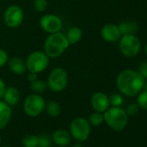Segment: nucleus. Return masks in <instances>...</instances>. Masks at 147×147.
I'll use <instances>...</instances> for the list:
<instances>
[{"label": "nucleus", "mask_w": 147, "mask_h": 147, "mask_svg": "<svg viewBox=\"0 0 147 147\" xmlns=\"http://www.w3.org/2000/svg\"><path fill=\"white\" fill-rule=\"evenodd\" d=\"M1 141H2V138H1V136H0V144H1Z\"/></svg>", "instance_id": "obj_35"}, {"label": "nucleus", "mask_w": 147, "mask_h": 147, "mask_svg": "<svg viewBox=\"0 0 147 147\" xmlns=\"http://www.w3.org/2000/svg\"><path fill=\"white\" fill-rule=\"evenodd\" d=\"M91 105L96 112L104 113L109 108V99L104 93L97 92L91 98Z\"/></svg>", "instance_id": "obj_11"}, {"label": "nucleus", "mask_w": 147, "mask_h": 147, "mask_svg": "<svg viewBox=\"0 0 147 147\" xmlns=\"http://www.w3.org/2000/svg\"><path fill=\"white\" fill-rule=\"evenodd\" d=\"M40 26L41 28L49 33L59 32L62 28V22L59 17L54 14H46L42 17L40 19Z\"/></svg>", "instance_id": "obj_10"}, {"label": "nucleus", "mask_w": 147, "mask_h": 147, "mask_svg": "<svg viewBox=\"0 0 147 147\" xmlns=\"http://www.w3.org/2000/svg\"><path fill=\"white\" fill-rule=\"evenodd\" d=\"M117 87L119 90L126 96H135L144 87V79L139 75V73L125 69L122 71L117 77Z\"/></svg>", "instance_id": "obj_1"}, {"label": "nucleus", "mask_w": 147, "mask_h": 147, "mask_svg": "<svg viewBox=\"0 0 147 147\" xmlns=\"http://www.w3.org/2000/svg\"><path fill=\"white\" fill-rule=\"evenodd\" d=\"M138 106L144 110H147V91H144L139 94L138 98Z\"/></svg>", "instance_id": "obj_26"}, {"label": "nucleus", "mask_w": 147, "mask_h": 147, "mask_svg": "<svg viewBox=\"0 0 147 147\" xmlns=\"http://www.w3.org/2000/svg\"><path fill=\"white\" fill-rule=\"evenodd\" d=\"M138 73L139 75L144 78H147V61L142 62L138 67Z\"/></svg>", "instance_id": "obj_28"}, {"label": "nucleus", "mask_w": 147, "mask_h": 147, "mask_svg": "<svg viewBox=\"0 0 147 147\" xmlns=\"http://www.w3.org/2000/svg\"><path fill=\"white\" fill-rule=\"evenodd\" d=\"M49 64V57L42 51L32 52L26 60V66L29 72L39 74L44 71Z\"/></svg>", "instance_id": "obj_5"}, {"label": "nucleus", "mask_w": 147, "mask_h": 147, "mask_svg": "<svg viewBox=\"0 0 147 147\" xmlns=\"http://www.w3.org/2000/svg\"><path fill=\"white\" fill-rule=\"evenodd\" d=\"M144 51H145V53H146V55H147V44H146V46H145V48H144Z\"/></svg>", "instance_id": "obj_34"}, {"label": "nucleus", "mask_w": 147, "mask_h": 147, "mask_svg": "<svg viewBox=\"0 0 147 147\" xmlns=\"http://www.w3.org/2000/svg\"><path fill=\"white\" fill-rule=\"evenodd\" d=\"M11 117V107L5 101L0 100V130L5 128Z\"/></svg>", "instance_id": "obj_16"}, {"label": "nucleus", "mask_w": 147, "mask_h": 147, "mask_svg": "<svg viewBox=\"0 0 147 147\" xmlns=\"http://www.w3.org/2000/svg\"><path fill=\"white\" fill-rule=\"evenodd\" d=\"M67 82L68 77L66 70L62 67H55L50 72L47 84L51 91L58 93L66 88Z\"/></svg>", "instance_id": "obj_4"}, {"label": "nucleus", "mask_w": 147, "mask_h": 147, "mask_svg": "<svg viewBox=\"0 0 147 147\" xmlns=\"http://www.w3.org/2000/svg\"><path fill=\"white\" fill-rule=\"evenodd\" d=\"M3 147H10V146H3Z\"/></svg>", "instance_id": "obj_36"}, {"label": "nucleus", "mask_w": 147, "mask_h": 147, "mask_svg": "<svg viewBox=\"0 0 147 147\" xmlns=\"http://www.w3.org/2000/svg\"><path fill=\"white\" fill-rule=\"evenodd\" d=\"M52 144V139L48 134H42L38 137L37 147H50Z\"/></svg>", "instance_id": "obj_23"}, {"label": "nucleus", "mask_w": 147, "mask_h": 147, "mask_svg": "<svg viewBox=\"0 0 147 147\" xmlns=\"http://www.w3.org/2000/svg\"><path fill=\"white\" fill-rule=\"evenodd\" d=\"M45 109L47 113L51 117H58L61 114V107L60 104L55 100H50L45 105Z\"/></svg>", "instance_id": "obj_19"}, {"label": "nucleus", "mask_w": 147, "mask_h": 147, "mask_svg": "<svg viewBox=\"0 0 147 147\" xmlns=\"http://www.w3.org/2000/svg\"><path fill=\"white\" fill-rule=\"evenodd\" d=\"M109 99V104L112 105L113 107H119L123 103V98L120 94L114 93L108 97Z\"/></svg>", "instance_id": "obj_24"}, {"label": "nucleus", "mask_w": 147, "mask_h": 147, "mask_svg": "<svg viewBox=\"0 0 147 147\" xmlns=\"http://www.w3.org/2000/svg\"><path fill=\"white\" fill-rule=\"evenodd\" d=\"M140 48V42L134 35H124L119 42V49L121 53L127 57L136 56Z\"/></svg>", "instance_id": "obj_8"}, {"label": "nucleus", "mask_w": 147, "mask_h": 147, "mask_svg": "<svg viewBox=\"0 0 147 147\" xmlns=\"http://www.w3.org/2000/svg\"><path fill=\"white\" fill-rule=\"evenodd\" d=\"M119 28L123 35H134L138 30V24L135 21L123 22L119 25Z\"/></svg>", "instance_id": "obj_17"}, {"label": "nucleus", "mask_w": 147, "mask_h": 147, "mask_svg": "<svg viewBox=\"0 0 147 147\" xmlns=\"http://www.w3.org/2000/svg\"><path fill=\"white\" fill-rule=\"evenodd\" d=\"M46 102L42 96L37 94L29 95L24 103V110L25 113L30 117H36L40 115L45 109Z\"/></svg>", "instance_id": "obj_7"}, {"label": "nucleus", "mask_w": 147, "mask_h": 147, "mask_svg": "<svg viewBox=\"0 0 147 147\" xmlns=\"http://www.w3.org/2000/svg\"><path fill=\"white\" fill-rule=\"evenodd\" d=\"M52 141L59 146H67L71 143V134L67 130L58 129L54 131Z\"/></svg>", "instance_id": "obj_13"}, {"label": "nucleus", "mask_w": 147, "mask_h": 147, "mask_svg": "<svg viewBox=\"0 0 147 147\" xmlns=\"http://www.w3.org/2000/svg\"><path fill=\"white\" fill-rule=\"evenodd\" d=\"M121 31L119 26L115 24H106L101 29V36L107 42H117L121 36Z\"/></svg>", "instance_id": "obj_12"}, {"label": "nucleus", "mask_w": 147, "mask_h": 147, "mask_svg": "<svg viewBox=\"0 0 147 147\" xmlns=\"http://www.w3.org/2000/svg\"><path fill=\"white\" fill-rule=\"evenodd\" d=\"M104 115V121L114 131H123L128 124V115L126 112L119 107H113L107 109Z\"/></svg>", "instance_id": "obj_3"}, {"label": "nucleus", "mask_w": 147, "mask_h": 147, "mask_svg": "<svg viewBox=\"0 0 147 147\" xmlns=\"http://www.w3.org/2000/svg\"><path fill=\"white\" fill-rule=\"evenodd\" d=\"M88 122L90 125L94 126L100 125L104 122V115L102 114V113H100V112L93 113L92 114H90L88 118Z\"/></svg>", "instance_id": "obj_22"}, {"label": "nucleus", "mask_w": 147, "mask_h": 147, "mask_svg": "<svg viewBox=\"0 0 147 147\" xmlns=\"http://www.w3.org/2000/svg\"><path fill=\"white\" fill-rule=\"evenodd\" d=\"M5 102L11 106H15L20 100V92L15 87H9L5 88V94L3 95Z\"/></svg>", "instance_id": "obj_14"}, {"label": "nucleus", "mask_w": 147, "mask_h": 147, "mask_svg": "<svg viewBox=\"0 0 147 147\" xmlns=\"http://www.w3.org/2000/svg\"><path fill=\"white\" fill-rule=\"evenodd\" d=\"M91 132V127L88 120L84 118L78 117L70 124V134L79 142L85 141L88 138Z\"/></svg>", "instance_id": "obj_6"}, {"label": "nucleus", "mask_w": 147, "mask_h": 147, "mask_svg": "<svg viewBox=\"0 0 147 147\" xmlns=\"http://www.w3.org/2000/svg\"><path fill=\"white\" fill-rule=\"evenodd\" d=\"M8 61V55L4 50L0 49V67L5 66Z\"/></svg>", "instance_id": "obj_29"}, {"label": "nucleus", "mask_w": 147, "mask_h": 147, "mask_svg": "<svg viewBox=\"0 0 147 147\" xmlns=\"http://www.w3.org/2000/svg\"><path fill=\"white\" fill-rule=\"evenodd\" d=\"M125 112H126L127 115L133 116V115H135L138 112V106L136 105V104H134V103H131V104H130V105L127 106Z\"/></svg>", "instance_id": "obj_27"}, {"label": "nucleus", "mask_w": 147, "mask_h": 147, "mask_svg": "<svg viewBox=\"0 0 147 147\" xmlns=\"http://www.w3.org/2000/svg\"><path fill=\"white\" fill-rule=\"evenodd\" d=\"M22 144L24 147H37L38 145V137L32 134H27L24 137Z\"/></svg>", "instance_id": "obj_21"}, {"label": "nucleus", "mask_w": 147, "mask_h": 147, "mask_svg": "<svg viewBox=\"0 0 147 147\" xmlns=\"http://www.w3.org/2000/svg\"><path fill=\"white\" fill-rule=\"evenodd\" d=\"M69 46L68 41L62 33L55 32L50 34L44 42V52L49 58L60 56Z\"/></svg>", "instance_id": "obj_2"}, {"label": "nucleus", "mask_w": 147, "mask_h": 147, "mask_svg": "<svg viewBox=\"0 0 147 147\" xmlns=\"http://www.w3.org/2000/svg\"><path fill=\"white\" fill-rule=\"evenodd\" d=\"M47 7H48L47 0H34V8L37 11L42 12L47 9Z\"/></svg>", "instance_id": "obj_25"}, {"label": "nucleus", "mask_w": 147, "mask_h": 147, "mask_svg": "<svg viewBox=\"0 0 147 147\" xmlns=\"http://www.w3.org/2000/svg\"><path fill=\"white\" fill-rule=\"evenodd\" d=\"M70 147H82V145L80 144V143H76V144H72Z\"/></svg>", "instance_id": "obj_32"}, {"label": "nucleus", "mask_w": 147, "mask_h": 147, "mask_svg": "<svg viewBox=\"0 0 147 147\" xmlns=\"http://www.w3.org/2000/svg\"><path fill=\"white\" fill-rule=\"evenodd\" d=\"M9 67L11 71L17 75H23L27 70L26 61L20 57H12L9 61Z\"/></svg>", "instance_id": "obj_15"}, {"label": "nucleus", "mask_w": 147, "mask_h": 147, "mask_svg": "<svg viewBox=\"0 0 147 147\" xmlns=\"http://www.w3.org/2000/svg\"><path fill=\"white\" fill-rule=\"evenodd\" d=\"M24 14L21 7L18 5H11L9 6L4 16L5 22L6 25L10 28L18 27L24 21Z\"/></svg>", "instance_id": "obj_9"}, {"label": "nucleus", "mask_w": 147, "mask_h": 147, "mask_svg": "<svg viewBox=\"0 0 147 147\" xmlns=\"http://www.w3.org/2000/svg\"><path fill=\"white\" fill-rule=\"evenodd\" d=\"M47 88H48V84L44 81L36 80L35 82H31V84H30V90L34 94H39L44 93Z\"/></svg>", "instance_id": "obj_20"}, {"label": "nucleus", "mask_w": 147, "mask_h": 147, "mask_svg": "<svg viewBox=\"0 0 147 147\" xmlns=\"http://www.w3.org/2000/svg\"><path fill=\"white\" fill-rule=\"evenodd\" d=\"M36 75L37 74H35V73H32V72H30L29 73V75H28V76H27V79H28V81L29 82H35L36 80Z\"/></svg>", "instance_id": "obj_31"}, {"label": "nucleus", "mask_w": 147, "mask_h": 147, "mask_svg": "<svg viewBox=\"0 0 147 147\" xmlns=\"http://www.w3.org/2000/svg\"><path fill=\"white\" fill-rule=\"evenodd\" d=\"M143 88H144V91H147V82H144Z\"/></svg>", "instance_id": "obj_33"}, {"label": "nucleus", "mask_w": 147, "mask_h": 147, "mask_svg": "<svg viewBox=\"0 0 147 147\" xmlns=\"http://www.w3.org/2000/svg\"><path fill=\"white\" fill-rule=\"evenodd\" d=\"M69 45L70 44H76L79 42L82 37V30L79 27H73L71 28L66 36Z\"/></svg>", "instance_id": "obj_18"}, {"label": "nucleus", "mask_w": 147, "mask_h": 147, "mask_svg": "<svg viewBox=\"0 0 147 147\" xmlns=\"http://www.w3.org/2000/svg\"><path fill=\"white\" fill-rule=\"evenodd\" d=\"M5 82L0 78V99H1L5 94Z\"/></svg>", "instance_id": "obj_30"}]
</instances>
